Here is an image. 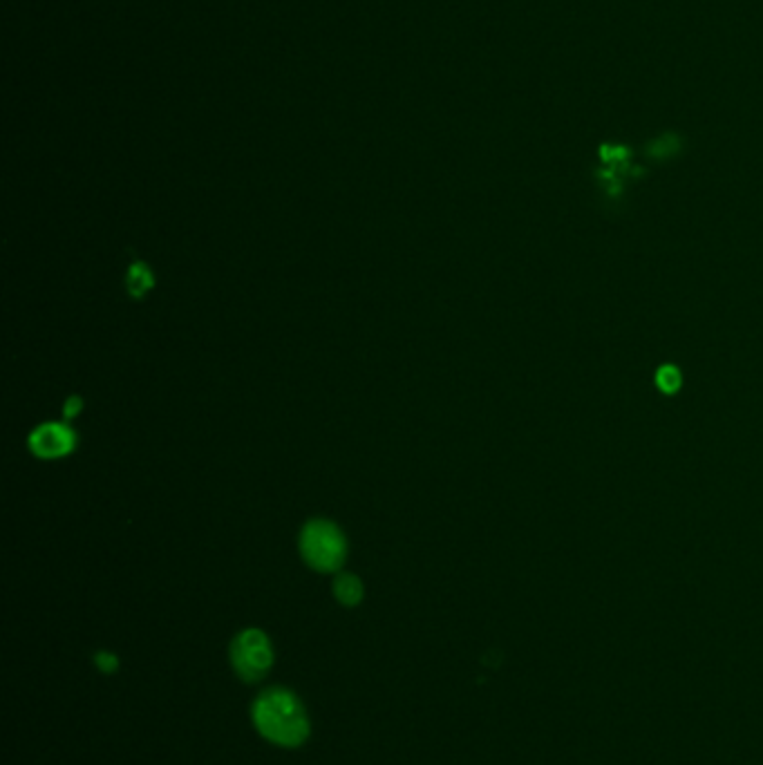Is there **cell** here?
Listing matches in <instances>:
<instances>
[{"label":"cell","instance_id":"8992f818","mask_svg":"<svg viewBox=\"0 0 763 765\" xmlns=\"http://www.w3.org/2000/svg\"><path fill=\"white\" fill-rule=\"evenodd\" d=\"M126 287L133 298H144L155 287V276L146 262H133L126 273Z\"/></svg>","mask_w":763,"mask_h":765},{"label":"cell","instance_id":"6da1fadb","mask_svg":"<svg viewBox=\"0 0 763 765\" xmlns=\"http://www.w3.org/2000/svg\"><path fill=\"white\" fill-rule=\"evenodd\" d=\"M253 723L265 739L282 748H298L309 736L305 707L287 689H269L262 694L253 705Z\"/></svg>","mask_w":763,"mask_h":765},{"label":"cell","instance_id":"5b68a950","mask_svg":"<svg viewBox=\"0 0 763 765\" xmlns=\"http://www.w3.org/2000/svg\"><path fill=\"white\" fill-rule=\"evenodd\" d=\"M334 598L343 607H356L363 600V582L352 573H338L334 578Z\"/></svg>","mask_w":763,"mask_h":765},{"label":"cell","instance_id":"9c48e42d","mask_svg":"<svg viewBox=\"0 0 763 765\" xmlns=\"http://www.w3.org/2000/svg\"><path fill=\"white\" fill-rule=\"evenodd\" d=\"M81 410H83V399H81V396H70V399L65 401V405H63V419L65 421L77 419L79 414H81Z\"/></svg>","mask_w":763,"mask_h":765},{"label":"cell","instance_id":"277c9868","mask_svg":"<svg viewBox=\"0 0 763 765\" xmlns=\"http://www.w3.org/2000/svg\"><path fill=\"white\" fill-rule=\"evenodd\" d=\"M27 446L39 459H63L77 446V434L68 423H41L32 430Z\"/></svg>","mask_w":763,"mask_h":765},{"label":"cell","instance_id":"7a4b0ae2","mask_svg":"<svg viewBox=\"0 0 763 765\" xmlns=\"http://www.w3.org/2000/svg\"><path fill=\"white\" fill-rule=\"evenodd\" d=\"M300 555L314 571L334 573L347 557L345 535L329 519H312L300 533Z\"/></svg>","mask_w":763,"mask_h":765},{"label":"cell","instance_id":"ba28073f","mask_svg":"<svg viewBox=\"0 0 763 765\" xmlns=\"http://www.w3.org/2000/svg\"><path fill=\"white\" fill-rule=\"evenodd\" d=\"M94 665H97L103 674H115L119 667V658L110 654V651H99V654L94 656Z\"/></svg>","mask_w":763,"mask_h":765},{"label":"cell","instance_id":"3957f363","mask_svg":"<svg viewBox=\"0 0 763 765\" xmlns=\"http://www.w3.org/2000/svg\"><path fill=\"white\" fill-rule=\"evenodd\" d=\"M231 665L247 683L262 680L273 665V649L265 631L244 629L231 642Z\"/></svg>","mask_w":763,"mask_h":765},{"label":"cell","instance_id":"52a82bcc","mask_svg":"<svg viewBox=\"0 0 763 765\" xmlns=\"http://www.w3.org/2000/svg\"><path fill=\"white\" fill-rule=\"evenodd\" d=\"M656 385L661 387L663 392L672 394L678 390V387H681V374H678L676 367L665 365L663 370H658V374H656Z\"/></svg>","mask_w":763,"mask_h":765}]
</instances>
